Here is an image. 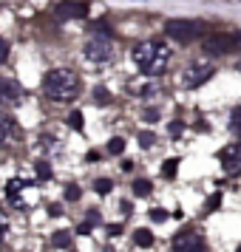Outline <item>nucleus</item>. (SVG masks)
Returning <instances> with one entry per match:
<instances>
[{
    "mask_svg": "<svg viewBox=\"0 0 241 252\" xmlns=\"http://www.w3.org/2000/svg\"><path fill=\"white\" fill-rule=\"evenodd\" d=\"M134 63L145 77H159L171 63V48L162 40H145L134 48Z\"/></svg>",
    "mask_w": 241,
    "mask_h": 252,
    "instance_id": "f257e3e1",
    "label": "nucleus"
},
{
    "mask_svg": "<svg viewBox=\"0 0 241 252\" xmlns=\"http://www.w3.org/2000/svg\"><path fill=\"white\" fill-rule=\"evenodd\" d=\"M43 91H46V96L54 99V102H71V99L80 94V77L69 68H54V71L46 74Z\"/></svg>",
    "mask_w": 241,
    "mask_h": 252,
    "instance_id": "f03ea898",
    "label": "nucleus"
},
{
    "mask_svg": "<svg viewBox=\"0 0 241 252\" xmlns=\"http://www.w3.org/2000/svg\"><path fill=\"white\" fill-rule=\"evenodd\" d=\"M6 201L12 204V210H32L40 201L37 184L29 179H9L6 182Z\"/></svg>",
    "mask_w": 241,
    "mask_h": 252,
    "instance_id": "7ed1b4c3",
    "label": "nucleus"
},
{
    "mask_svg": "<svg viewBox=\"0 0 241 252\" xmlns=\"http://www.w3.org/2000/svg\"><path fill=\"white\" fill-rule=\"evenodd\" d=\"M111 54H114V43H111L108 34L97 32V34L88 37V43H85V57L91 60V63H108Z\"/></svg>",
    "mask_w": 241,
    "mask_h": 252,
    "instance_id": "20e7f679",
    "label": "nucleus"
},
{
    "mask_svg": "<svg viewBox=\"0 0 241 252\" xmlns=\"http://www.w3.org/2000/svg\"><path fill=\"white\" fill-rule=\"evenodd\" d=\"M202 29H205V26L199 23V20H168V26H165V32H168L173 40H179V43L196 40V37L202 34Z\"/></svg>",
    "mask_w": 241,
    "mask_h": 252,
    "instance_id": "39448f33",
    "label": "nucleus"
},
{
    "mask_svg": "<svg viewBox=\"0 0 241 252\" xmlns=\"http://www.w3.org/2000/svg\"><path fill=\"white\" fill-rule=\"evenodd\" d=\"M202 247H205V241H202V232L193 227L182 229V232H176L171 241V250L173 252H202Z\"/></svg>",
    "mask_w": 241,
    "mask_h": 252,
    "instance_id": "423d86ee",
    "label": "nucleus"
},
{
    "mask_svg": "<svg viewBox=\"0 0 241 252\" xmlns=\"http://www.w3.org/2000/svg\"><path fill=\"white\" fill-rule=\"evenodd\" d=\"M239 46V40L236 37H227V34H213V37H205V54H230V51H236Z\"/></svg>",
    "mask_w": 241,
    "mask_h": 252,
    "instance_id": "0eeeda50",
    "label": "nucleus"
},
{
    "mask_svg": "<svg viewBox=\"0 0 241 252\" xmlns=\"http://www.w3.org/2000/svg\"><path fill=\"white\" fill-rule=\"evenodd\" d=\"M218 161H221V167H224V173H227V176L241 173V142L227 145V148L218 153Z\"/></svg>",
    "mask_w": 241,
    "mask_h": 252,
    "instance_id": "6e6552de",
    "label": "nucleus"
},
{
    "mask_svg": "<svg viewBox=\"0 0 241 252\" xmlns=\"http://www.w3.org/2000/svg\"><path fill=\"white\" fill-rule=\"evenodd\" d=\"M213 65L210 63H196V65H190V68L184 71V85L187 88H196V85H202V82H207L210 77H213Z\"/></svg>",
    "mask_w": 241,
    "mask_h": 252,
    "instance_id": "1a4fd4ad",
    "label": "nucleus"
},
{
    "mask_svg": "<svg viewBox=\"0 0 241 252\" xmlns=\"http://www.w3.org/2000/svg\"><path fill=\"white\" fill-rule=\"evenodd\" d=\"M20 99H23L20 82L12 80V77H0V102L3 105H17Z\"/></svg>",
    "mask_w": 241,
    "mask_h": 252,
    "instance_id": "9d476101",
    "label": "nucleus"
},
{
    "mask_svg": "<svg viewBox=\"0 0 241 252\" xmlns=\"http://www.w3.org/2000/svg\"><path fill=\"white\" fill-rule=\"evenodd\" d=\"M57 20H69V17H85L88 14V3H77V0H63L54 6Z\"/></svg>",
    "mask_w": 241,
    "mask_h": 252,
    "instance_id": "9b49d317",
    "label": "nucleus"
},
{
    "mask_svg": "<svg viewBox=\"0 0 241 252\" xmlns=\"http://www.w3.org/2000/svg\"><path fill=\"white\" fill-rule=\"evenodd\" d=\"M20 139V127L12 116H0V145H12Z\"/></svg>",
    "mask_w": 241,
    "mask_h": 252,
    "instance_id": "f8f14e48",
    "label": "nucleus"
},
{
    "mask_svg": "<svg viewBox=\"0 0 241 252\" xmlns=\"http://www.w3.org/2000/svg\"><path fill=\"white\" fill-rule=\"evenodd\" d=\"M134 235H137V244H139V247H150V244H153V235H150L148 229H137Z\"/></svg>",
    "mask_w": 241,
    "mask_h": 252,
    "instance_id": "ddd939ff",
    "label": "nucleus"
},
{
    "mask_svg": "<svg viewBox=\"0 0 241 252\" xmlns=\"http://www.w3.org/2000/svg\"><path fill=\"white\" fill-rule=\"evenodd\" d=\"M176 167H179V159H168L162 164V173H165L168 179H173V176H176Z\"/></svg>",
    "mask_w": 241,
    "mask_h": 252,
    "instance_id": "4468645a",
    "label": "nucleus"
},
{
    "mask_svg": "<svg viewBox=\"0 0 241 252\" xmlns=\"http://www.w3.org/2000/svg\"><path fill=\"white\" fill-rule=\"evenodd\" d=\"M153 187H150V182H145V179H139V182H134V193L137 195H148Z\"/></svg>",
    "mask_w": 241,
    "mask_h": 252,
    "instance_id": "2eb2a0df",
    "label": "nucleus"
},
{
    "mask_svg": "<svg viewBox=\"0 0 241 252\" xmlns=\"http://www.w3.org/2000/svg\"><path fill=\"white\" fill-rule=\"evenodd\" d=\"M122 150H125V142L122 139H111L108 142V153H122Z\"/></svg>",
    "mask_w": 241,
    "mask_h": 252,
    "instance_id": "dca6fc26",
    "label": "nucleus"
},
{
    "mask_svg": "<svg viewBox=\"0 0 241 252\" xmlns=\"http://www.w3.org/2000/svg\"><path fill=\"white\" fill-rule=\"evenodd\" d=\"M94 187H97V193H100V195L111 193V179H100V182L94 184Z\"/></svg>",
    "mask_w": 241,
    "mask_h": 252,
    "instance_id": "f3484780",
    "label": "nucleus"
},
{
    "mask_svg": "<svg viewBox=\"0 0 241 252\" xmlns=\"http://www.w3.org/2000/svg\"><path fill=\"white\" fill-rule=\"evenodd\" d=\"M233 130H236V133L241 136V105L236 108V111H233Z\"/></svg>",
    "mask_w": 241,
    "mask_h": 252,
    "instance_id": "a211bd4d",
    "label": "nucleus"
},
{
    "mask_svg": "<svg viewBox=\"0 0 241 252\" xmlns=\"http://www.w3.org/2000/svg\"><path fill=\"white\" fill-rule=\"evenodd\" d=\"M9 232V218H6V213L0 210V241H3V235Z\"/></svg>",
    "mask_w": 241,
    "mask_h": 252,
    "instance_id": "6ab92c4d",
    "label": "nucleus"
},
{
    "mask_svg": "<svg viewBox=\"0 0 241 252\" xmlns=\"http://www.w3.org/2000/svg\"><path fill=\"white\" fill-rule=\"evenodd\" d=\"M54 244H60V247H69V232H57V235H54Z\"/></svg>",
    "mask_w": 241,
    "mask_h": 252,
    "instance_id": "aec40b11",
    "label": "nucleus"
},
{
    "mask_svg": "<svg viewBox=\"0 0 241 252\" xmlns=\"http://www.w3.org/2000/svg\"><path fill=\"white\" fill-rule=\"evenodd\" d=\"M6 57H9V46H6V40L0 37V63H6Z\"/></svg>",
    "mask_w": 241,
    "mask_h": 252,
    "instance_id": "412c9836",
    "label": "nucleus"
},
{
    "mask_svg": "<svg viewBox=\"0 0 241 252\" xmlns=\"http://www.w3.org/2000/svg\"><path fill=\"white\" fill-rule=\"evenodd\" d=\"M139 142H142V148H150L153 145V136L150 133H139Z\"/></svg>",
    "mask_w": 241,
    "mask_h": 252,
    "instance_id": "4be33fe9",
    "label": "nucleus"
},
{
    "mask_svg": "<svg viewBox=\"0 0 241 252\" xmlns=\"http://www.w3.org/2000/svg\"><path fill=\"white\" fill-rule=\"evenodd\" d=\"M97 99H100V102H111V96H108V91H103V88H97Z\"/></svg>",
    "mask_w": 241,
    "mask_h": 252,
    "instance_id": "5701e85b",
    "label": "nucleus"
},
{
    "mask_svg": "<svg viewBox=\"0 0 241 252\" xmlns=\"http://www.w3.org/2000/svg\"><path fill=\"white\" fill-rule=\"evenodd\" d=\"M71 125L80 127V125H82V116H80V114H71Z\"/></svg>",
    "mask_w": 241,
    "mask_h": 252,
    "instance_id": "b1692460",
    "label": "nucleus"
},
{
    "mask_svg": "<svg viewBox=\"0 0 241 252\" xmlns=\"http://www.w3.org/2000/svg\"><path fill=\"white\" fill-rule=\"evenodd\" d=\"M153 221H165V210H153Z\"/></svg>",
    "mask_w": 241,
    "mask_h": 252,
    "instance_id": "393cba45",
    "label": "nucleus"
},
{
    "mask_svg": "<svg viewBox=\"0 0 241 252\" xmlns=\"http://www.w3.org/2000/svg\"><path fill=\"white\" fill-rule=\"evenodd\" d=\"M37 167H40V176H43V179H48V164H37Z\"/></svg>",
    "mask_w": 241,
    "mask_h": 252,
    "instance_id": "a878e982",
    "label": "nucleus"
},
{
    "mask_svg": "<svg viewBox=\"0 0 241 252\" xmlns=\"http://www.w3.org/2000/svg\"><path fill=\"white\" fill-rule=\"evenodd\" d=\"M236 40H239V43H241V32H239V34H236Z\"/></svg>",
    "mask_w": 241,
    "mask_h": 252,
    "instance_id": "bb28decb",
    "label": "nucleus"
},
{
    "mask_svg": "<svg viewBox=\"0 0 241 252\" xmlns=\"http://www.w3.org/2000/svg\"><path fill=\"white\" fill-rule=\"evenodd\" d=\"M239 252H241V247H239Z\"/></svg>",
    "mask_w": 241,
    "mask_h": 252,
    "instance_id": "cd10ccee",
    "label": "nucleus"
}]
</instances>
